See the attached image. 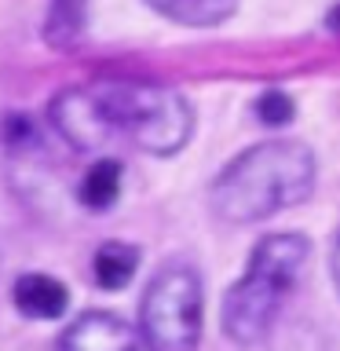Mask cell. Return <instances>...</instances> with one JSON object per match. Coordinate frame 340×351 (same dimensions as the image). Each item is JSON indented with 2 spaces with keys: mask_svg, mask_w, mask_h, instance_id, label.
<instances>
[{
  "mask_svg": "<svg viewBox=\"0 0 340 351\" xmlns=\"http://www.w3.org/2000/svg\"><path fill=\"white\" fill-rule=\"evenodd\" d=\"M44 117L70 150L99 158L117 143L147 158H175L197 128L191 99L154 81L70 84L51 95Z\"/></svg>",
  "mask_w": 340,
  "mask_h": 351,
  "instance_id": "obj_1",
  "label": "cell"
},
{
  "mask_svg": "<svg viewBox=\"0 0 340 351\" xmlns=\"http://www.w3.org/2000/svg\"><path fill=\"white\" fill-rule=\"evenodd\" d=\"M318 158L300 139H263L238 150L208 186V205L230 227L289 213L315 194Z\"/></svg>",
  "mask_w": 340,
  "mask_h": 351,
  "instance_id": "obj_2",
  "label": "cell"
},
{
  "mask_svg": "<svg viewBox=\"0 0 340 351\" xmlns=\"http://www.w3.org/2000/svg\"><path fill=\"white\" fill-rule=\"evenodd\" d=\"M311 260V238L300 230H271L249 249L245 267L227 285L219 326L234 348H260L274 333L282 307Z\"/></svg>",
  "mask_w": 340,
  "mask_h": 351,
  "instance_id": "obj_3",
  "label": "cell"
},
{
  "mask_svg": "<svg viewBox=\"0 0 340 351\" xmlns=\"http://www.w3.org/2000/svg\"><path fill=\"white\" fill-rule=\"evenodd\" d=\"M205 329V278L191 260H169L139 296L136 333L143 351H197Z\"/></svg>",
  "mask_w": 340,
  "mask_h": 351,
  "instance_id": "obj_4",
  "label": "cell"
},
{
  "mask_svg": "<svg viewBox=\"0 0 340 351\" xmlns=\"http://www.w3.org/2000/svg\"><path fill=\"white\" fill-rule=\"evenodd\" d=\"M55 351H143V340L136 326L125 322L117 311L88 307L73 322H66L55 340Z\"/></svg>",
  "mask_w": 340,
  "mask_h": 351,
  "instance_id": "obj_5",
  "label": "cell"
},
{
  "mask_svg": "<svg viewBox=\"0 0 340 351\" xmlns=\"http://www.w3.org/2000/svg\"><path fill=\"white\" fill-rule=\"evenodd\" d=\"M11 304L29 322H59L70 311V289L48 271H22L11 282Z\"/></svg>",
  "mask_w": 340,
  "mask_h": 351,
  "instance_id": "obj_6",
  "label": "cell"
},
{
  "mask_svg": "<svg viewBox=\"0 0 340 351\" xmlns=\"http://www.w3.org/2000/svg\"><path fill=\"white\" fill-rule=\"evenodd\" d=\"M121 186H125V161L114 154H103L81 172L73 197L88 216H106L121 202Z\"/></svg>",
  "mask_w": 340,
  "mask_h": 351,
  "instance_id": "obj_7",
  "label": "cell"
},
{
  "mask_svg": "<svg viewBox=\"0 0 340 351\" xmlns=\"http://www.w3.org/2000/svg\"><path fill=\"white\" fill-rule=\"evenodd\" d=\"M143 249L125 238H106L92 256V278L103 293H125L139 274Z\"/></svg>",
  "mask_w": 340,
  "mask_h": 351,
  "instance_id": "obj_8",
  "label": "cell"
},
{
  "mask_svg": "<svg viewBox=\"0 0 340 351\" xmlns=\"http://www.w3.org/2000/svg\"><path fill=\"white\" fill-rule=\"evenodd\" d=\"M88 19H92V0H48L40 37L48 48L66 51V48H73V44L84 40Z\"/></svg>",
  "mask_w": 340,
  "mask_h": 351,
  "instance_id": "obj_9",
  "label": "cell"
},
{
  "mask_svg": "<svg viewBox=\"0 0 340 351\" xmlns=\"http://www.w3.org/2000/svg\"><path fill=\"white\" fill-rule=\"evenodd\" d=\"M154 15L175 22L186 29H212L223 26L227 19H234L238 0H143Z\"/></svg>",
  "mask_w": 340,
  "mask_h": 351,
  "instance_id": "obj_10",
  "label": "cell"
},
{
  "mask_svg": "<svg viewBox=\"0 0 340 351\" xmlns=\"http://www.w3.org/2000/svg\"><path fill=\"white\" fill-rule=\"evenodd\" d=\"M252 117H256L263 128H285V125H293V117H296V103L285 88L271 84L252 99Z\"/></svg>",
  "mask_w": 340,
  "mask_h": 351,
  "instance_id": "obj_11",
  "label": "cell"
},
{
  "mask_svg": "<svg viewBox=\"0 0 340 351\" xmlns=\"http://www.w3.org/2000/svg\"><path fill=\"white\" fill-rule=\"evenodd\" d=\"M329 278H333V289L340 296V230L333 238V249H329Z\"/></svg>",
  "mask_w": 340,
  "mask_h": 351,
  "instance_id": "obj_12",
  "label": "cell"
},
{
  "mask_svg": "<svg viewBox=\"0 0 340 351\" xmlns=\"http://www.w3.org/2000/svg\"><path fill=\"white\" fill-rule=\"evenodd\" d=\"M326 29L333 33V37H340V0L326 11Z\"/></svg>",
  "mask_w": 340,
  "mask_h": 351,
  "instance_id": "obj_13",
  "label": "cell"
}]
</instances>
